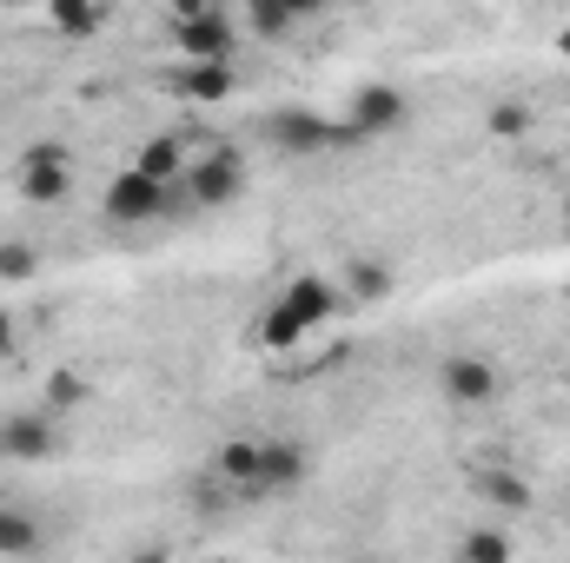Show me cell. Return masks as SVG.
<instances>
[{
  "instance_id": "cell-1",
  "label": "cell",
  "mask_w": 570,
  "mask_h": 563,
  "mask_svg": "<svg viewBox=\"0 0 570 563\" xmlns=\"http://www.w3.org/2000/svg\"><path fill=\"white\" fill-rule=\"evenodd\" d=\"M338 285L318 279V273H292L279 285V298L266 305V318H259V345L266 352H292V345H305L325 318H338Z\"/></svg>"
},
{
  "instance_id": "cell-2",
  "label": "cell",
  "mask_w": 570,
  "mask_h": 563,
  "mask_svg": "<svg viewBox=\"0 0 570 563\" xmlns=\"http://www.w3.org/2000/svg\"><path fill=\"white\" fill-rule=\"evenodd\" d=\"M13 186H20L27 206H60L73 192V152L60 140H33L20 152V166H13Z\"/></svg>"
},
{
  "instance_id": "cell-3",
  "label": "cell",
  "mask_w": 570,
  "mask_h": 563,
  "mask_svg": "<svg viewBox=\"0 0 570 563\" xmlns=\"http://www.w3.org/2000/svg\"><path fill=\"white\" fill-rule=\"evenodd\" d=\"M239 186H246L239 152H206V159H186L179 199H186V206H199V213H213V206H233V199H239Z\"/></svg>"
},
{
  "instance_id": "cell-4",
  "label": "cell",
  "mask_w": 570,
  "mask_h": 563,
  "mask_svg": "<svg viewBox=\"0 0 570 563\" xmlns=\"http://www.w3.org/2000/svg\"><path fill=\"white\" fill-rule=\"evenodd\" d=\"M173 47H179V60H233V13L179 7L173 13Z\"/></svg>"
},
{
  "instance_id": "cell-5",
  "label": "cell",
  "mask_w": 570,
  "mask_h": 563,
  "mask_svg": "<svg viewBox=\"0 0 570 563\" xmlns=\"http://www.w3.org/2000/svg\"><path fill=\"white\" fill-rule=\"evenodd\" d=\"M438 392H444V405H458V412H484V405H498L504 378H498V365H491V358L458 352V358H444V365H438Z\"/></svg>"
},
{
  "instance_id": "cell-6",
  "label": "cell",
  "mask_w": 570,
  "mask_h": 563,
  "mask_svg": "<svg viewBox=\"0 0 570 563\" xmlns=\"http://www.w3.org/2000/svg\"><path fill=\"white\" fill-rule=\"evenodd\" d=\"M266 140L285 146V152H325V146L352 140V127H345V120H318V113H305V107H285V113L266 120Z\"/></svg>"
},
{
  "instance_id": "cell-7",
  "label": "cell",
  "mask_w": 570,
  "mask_h": 563,
  "mask_svg": "<svg viewBox=\"0 0 570 563\" xmlns=\"http://www.w3.org/2000/svg\"><path fill=\"white\" fill-rule=\"evenodd\" d=\"M173 199H179V186H153L140 179L134 166L107 186V219H120V226H140V219H159V213H173Z\"/></svg>"
},
{
  "instance_id": "cell-8",
  "label": "cell",
  "mask_w": 570,
  "mask_h": 563,
  "mask_svg": "<svg viewBox=\"0 0 570 563\" xmlns=\"http://www.w3.org/2000/svg\"><path fill=\"white\" fill-rule=\"evenodd\" d=\"M305 484V444L298 437H259V477H253V497H273Z\"/></svg>"
},
{
  "instance_id": "cell-9",
  "label": "cell",
  "mask_w": 570,
  "mask_h": 563,
  "mask_svg": "<svg viewBox=\"0 0 570 563\" xmlns=\"http://www.w3.org/2000/svg\"><path fill=\"white\" fill-rule=\"evenodd\" d=\"M60 451V424L53 418H7L0 424V457L13 464H47Z\"/></svg>"
},
{
  "instance_id": "cell-10",
  "label": "cell",
  "mask_w": 570,
  "mask_h": 563,
  "mask_svg": "<svg viewBox=\"0 0 570 563\" xmlns=\"http://www.w3.org/2000/svg\"><path fill=\"white\" fill-rule=\"evenodd\" d=\"M399 113H405V100L392 87H358L352 107H345V127H352V140H372V134L399 127Z\"/></svg>"
},
{
  "instance_id": "cell-11",
  "label": "cell",
  "mask_w": 570,
  "mask_h": 563,
  "mask_svg": "<svg viewBox=\"0 0 570 563\" xmlns=\"http://www.w3.org/2000/svg\"><path fill=\"white\" fill-rule=\"evenodd\" d=\"M173 87L186 93V100H233V87H239V73H233V60H179V73H173Z\"/></svg>"
},
{
  "instance_id": "cell-12",
  "label": "cell",
  "mask_w": 570,
  "mask_h": 563,
  "mask_svg": "<svg viewBox=\"0 0 570 563\" xmlns=\"http://www.w3.org/2000/svg\"><path fill=\"white\" fill-rule=\"evenodd\" d=\"M134 172H140V179H153V186H179V179H186V146L173 140V134L146 140L140 152H134Z\"/></svg>"
},
{
  "instance_id": "cell-13",
  "label": "cell",
  "mask_w": 570,
  "mask_h": 563,
  "mask_svg": "<svg viewBox=\"0 0 570 563\" xmlns=\"http://www.w3.org/2000/svg\"><path fill=\"white\" fill-rule=\"evenodd\" d=\"M213 477L233 484V491H253V477H259V437H233V444H219Z\"/></svg>"
},
{
  "instance_id": "cell-14",
  "label": "cell",
  "mask_w": 570,
  "mask_h": 563,
  "mask_svg": "<svg viewBox=\"0 0 570 563\" xmlns=\"http://www.w3.org/2000/svg\"><path fill=\"white\" fill-rule=\"evenodd\" d=\"M40 551V517L20 504H0V557H33Z\"/></svg>"
},
{
  "instance_id": "cell-15",
  "label": "cell",
  "mask_w": 570,
  "mask_h": 563,
  "mask_svg": "<svg viewBox=\"0 0 570 563\" xmlns=\"http://www.w3.org/2000/svg\"><path fill=\"white\" fill-rule=\"evenodd\" d=\"M478 497L484 504H498V511H531V484L518 477V471H478Z\"/></svg>"
},
{
  "instance_id": "cell-16",
  "label": "cell",
  "mask_w": 570,
  "mask_h": 563,
  "mask_svg": "<svg viewBox=\"0 0 570 563\" xmlns=\"http://www.w3.org/2000/svg\"><path fill=\"white\" fill-rule=\"evenodd\" d=\"M511 531L504 524H478V531H464V544H458V563H511Z\"/></svg>"
},
{
  "instance_id": "cell-17",
  "label": "cell",
  "mask_w": 570,
  "mask_h": 563,
  "mask_svg": "<svg viewBox=\"0 0 570 563\" xmlns=\"http://www.w3.org/2000/svg\"><path fill=\"white\" fill-rule=\"evenodd\" d=\"M53 27H60V33H73V40H87V33H100V27H107V13H100V7H53Z\"/></svg>"
},
{
  "instance_id": "cell-18",
  "label": "cell",
  "mask_w": 570,
  "mask_h": 563,
  "mask_svg": "<svg viewBox=\"0 0 570 563\" xmlns=\"http://www.w3.org/2000/svg\"><path fill=\"white\" fill-rule=\"evenodd\" d=\"M385 292H392V273L385 266H372V259L352 266V298H385Z\"/></svg>"
},
{
  "instance_id": "cell-19",
  "label": "cell",
  "mask_w": 570,
  "mask_h": 563,
  "mask_svg": "<svg viewBox=\"0 0 570 563\" xmlns=\"http://www.w3.org/2000/svg\"><path fill=\"white\" fill-rule=\"evenodd\" d=\"M0 279H33V246H0Z\"/></svg>"
},
{
  "instance_id": "cell-20",
  "label": "cell",
  "mask_w": 570,
  "mask_h": 563,
  "mask_svg": "<svg viewBox=\"0 0 570 563\" xmlns=\"http://www.w3.org/2000/svg\"><path fill=\"white\" fill-rule=\"evenodd\" d=\"M491 134H524V107H504V113H491Z\"/></svg>"
},
{
  "instance_id": "cell-21",
  "label": "cell",
  "mask_w": 570,
  "mask_h": 563,
  "mask_svg": "<svg viewBox=\"0 0 570 563\" xmlns=\"http://www.w3.org/2000/svg\"><path fill=\"white\" fill-rule=\"evenodd\" d=\"M13 345H20V332H13V318L0 312V352H13Z\"/></svg>"
},
{
  "instance_id": "cell-22",
  "label": "cell",
  "mask_w": 570,
  "mask_h": 563,
  "mask_svg": "<svg viewBox=\"0 0 570 563\" xmlns=\"http://www.w3.org/2000/svg\"><path fill=\"white\" fill-rule=\"evenodd\" d=\"M564 53H570V27H564Z\"/></svg>"
},
{
  "instance_id": "cell-23",
  "label": "cell",
  "mask_w": 570,
  "mask_h": 563,
  "mask_svg": "<svg viewBox=\"0 0 570 563\" xmlns=\"http://www.w3.org/2000/svg\"><path fill=\"white\" fill-rule=\"evenodd\" d=\"M564 213H570V192H564Z\"/></svg>"
},
{
  "instance_id": "cell-24",
  "label": "cell",
  "mask_w": 570,
  "mask_h": 563,
  "mask_svg": "<svg viewBox=\"0 0 570 563\" xmlns=\"http://www.w3.org/2000/svg\"><path fill=\"white\" fill-rule=\"evenodd\" d=\"M564 517H570V511H564Z\"/></svg>"
}]
</instances>
